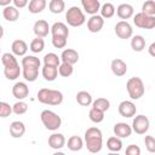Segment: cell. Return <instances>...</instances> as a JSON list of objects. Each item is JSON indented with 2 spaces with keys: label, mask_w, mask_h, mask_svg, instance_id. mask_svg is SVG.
Here are the masks:
<instances>
[{
  "label": "cell",
  "mask_w": 155,
  "mask_h": 155,
  "mask_svg": "<svg viewBox=\"0 0 155 155\" xmlns=\"http://www.w3.org/2000/svg\"><path fill=\"white\" fill-rule=\"evenodd\" d=\"M61 61L74 65L75 63L79 62V53L74 48H65V50H63V52L61 54Z\"/></svg>",
  "instance_id": "obj_19"
},
{
  "label": "cell",
  "mask_w": 155,
  "mask_h": 155,
  "mask_svg": "<svg viewBox=\"0 0 155 155\" xmlns=\"http://www.w3.org/2000/svg\"><path fill=\"white\" fill-rule=\"evenodd\" d=\"M81 6L84 11L88 15H97V12L101 8L99 0H81Z\"/></svg>",
  "instance_id": "obj_21"
},
{
  "label": "cell",
  "mask_w": 155,
  "mask_h": 155,
  "mask_svg": "<svg viewBox=\"0 0 155 155\" xmlns=\"http://www.w3.org/2000/svg\"><path fill=\"white\" fill-rule=\"evenodd\" d=\"M107 148H108L109 151L119 153L122 149V140H121V138H119L116 136L109 137L108 140H107Z\"/></svg>",
  "instance_id": "obj_28"
},
{
  "label": "cell",
  "mask_w": 155,
  "mask_h": 155,
  "mask_svg": "<svg viewBox=\"0 0 155 155\" xmlns=\"http://www.w3.org/2000/svg\"><path fill=\"white\" fill-rule=\"evenodd\" d=\"M0 105H1V102H0Z\"/></svg>",
  "instance_id": "obj_50"
},
{
  "label": "cell",
  "mask_w": 155,
  "mask_h": 155,
  "mask_svg": "<svg viewBox=\"0 0 155 155\" xmlns=\"http://www.w3.org/2000/svg\"><path fill=\"white\" fill-rule=\"evenodd\" d=\"M114 134L119 138H127L132 134V127L126 122H116L114 125Z\"/></svg>",
  "instance_id": "obj_13"
},
{
  "label": "cell",
  "mask_w": 155,
  "mask_h": 155,
  "mask_svg": "<svg viewBox=\"0 0 155 155\" xmlns=\"http://www.w3.org/2000/svg\"><path fill=\"white\" fill-rule=\"evenodd\" d=\"M28 110V104L24 101H18L12 105V113H15L16 115H23L25 114Z\"/></svg>",
  "instance_id": "obj_38"
},
{
  "label": "cell",
  "mask_w": 155,
  "mask_h": 155,
  "mask_svg": "<svg viewBox=\"0 0 155 155\" xmlns=\"http://www.w3.org/2000/svg\"><path fill=\"white\" fill-rule=\"evenodd\" d=\"M150 126V121L148 119V116L139 114L136 117H133L132 120V132H136L137 134H145L149 130Z\"/></svg>",
  "instance_id": "obj_7"
},
{
  "label": "cell",
  "mask_w": 155,
  "mask_h": 155,
  "mask_svg": "<svg viewBox=\"0 0 155 155\" xmlns=\"http://www.w3.org/2000/svg\"><path fill=\"white\" fill-rule=\"evenodd\" d=\"M99 11H101V16L103 18L109 19V18H111L115 15V6L111 2H105V4H103L101 6Z\"/></svg>",
  "instance_id": "obj_32"
},
{
  "label": "cell",
  "mask_w": 155,
  "mask_h": 155,
  "mask_svg": "<svg viewBox=\"0 0 155 155\" xmlns=\"http://www.w3.org/2000/svg\"><path fill=\"white\" fill-rule=\"evenodd\" d=\"M143 13L145 15H149V16H155V1L154 0H147L143 2L142 5V11Z\"/></svg>",
  "instance_id": "obj_39"
},
{
  "label": "cell",
  "mask_w": 155,
  "mask_h": 155,
  "mask_svg": "<svg viewBox=\"0 0 155 155\" xmlns=\"http://www.w3.org/2000/svg\"><path fill=\"white\" fill-rule=\"evenodd\" d=\"M68 38L64 36H52V45L56 48H64L67 46V40Z\"/></svg>",
  "instance_id": "obj_42"
},
{
  "label": "cell",
  "mask_w": 155,
  "mask_h": 155,
  "mask_svg": "<svg viewBox=\"0 0 155 155\" xmlns=\"http://www.w3.org/2000/svg\"><path fill=\"white\" fill-rule=\"evenodd\" d=\"M67 147L71 151H80L82 149V147H84V139L81 137H79V136H71L68 139Z\"/></svg>",
  "instance_id": "obj_27"
},
{
  "label": "cell",
  "mask_w": 155,
  "mask_h": 155,
  "mask_svg": "<svg viewBox=\"0 0 155 155\" xmlns=\"http://www.w3.org/2000/svg\"><path fill=\"white\" fill-rule=\"evenodd\" d=\"M57 69H58V75H61V76H63V78H69V76L73 74V71H74L73 65L69 64V63H65V62H62V63L58 65Z\"/></svg>",
  "instance_id": "obj_36"
},
{
  "label": "cell",
  "mask_w": 155,
  "mask_h": 155,
  "mask_svg": "<svg viewBox=\"0 0 155 155\" xmlns=\"http://www.w3.org/2000/svg\"><path fill=\"white\" fill-rule=\"evenodd\" d=\"M2 36H4V28H2V25L0 24V39H2Z\"/></svg>",
  "instance_id": "obj_49"
},
{
  "label": "cell",
  "mask_w": 155,
  "mask_h": 155,
  "mask_svg": "<svg viewBox=\"0 0 155 155\" xmlns=\"http://www.w3.org/2000/svg\"><path fill=\"white\" fill-rule=\"evenodd\" d=\"M40 119H41V122L45 126V128H47L50 131H57L62 125L61 116L58 114H56L54 111L48 110V109H45L41 111Z\"/></svg>",
  "instance_id": "obj_4"
},
{
  "label": "cell",
  "mask_w": 155,
  "mask_h": 155,
  "mask_svg": "<svg viewBox=\"0 0 155 155\" xmlns=\"http://www.w3.org/2000/svg\"><path fill=\"white\" fill-rule=\"evenodd\" d=\"M48 10L52 13H54V15L62 13L65 10V2H64V0H51L50 4H48Z\"/></svg>",
  "instance_id": "obj_31"
},
{
  "label": "cell",
  "mask_w": 155,
  "mask_h": 155,
  "mask_svg": "<svg viewBox=\"0 0 155 155\" xmlns=\"http://www.w3.org/2000/svg\"><path fill=\"white\" fill-rule=\"evenodd\" d=\"M1 63L4 64V67H8V65H13V64H17V58L13 53H10V52H6L1 56Z\"/></svg>",
  "instance_id": "obj_41"
},
{
  "label": "cell",
  "mask_w": 155,
  "mask_h": 155,
  "mask_svg": "<svg viewBox=\"0 0 155 155\" xmlns=\"http://www.w3.org/2000/svg\"><path fill=\"white\" fill-rule=\"evenodd\" d=\"M12 96L18 101H23L29 96V87L25 82L18 81L12 86Z\"/></svg>",
  "instance_id": "obj_10"
},
{
  "label": "cell",
  "mask_w": 155,
  "mask_h": 155,
  "mask_svg": "<svg viewBox=\"0 0 155 155\" xmlns=\"http://www.w3.org/2000/svg\"><path fill=\"white\" fill-rule=\"evenodd\" d=\"M44 64L58 68V65L61 64V57H58V54H56L53 52H48L44 56Z\"/></svg>",
  "instance_id": "obj_33"
},
{
  "label": "cell",
  "mask_w": 155,
  "mask_h": 155,
  "mask_svg": "<svg viewBox=\"0 0 155 155\" xmlns=\"http://www.w3.org/2000/svg\"><path fill=\"white\" fill-rule=\"evenodd\" d=\"M126 154L127 155H140V148L134 144H130L126 148Z\"/></svg>",
  "instance_id": "obj_45"
},
{
  "label": "cell",
  "mask_w": 155,
  "mask_h": 155,
  "mask_svg": "<svg viewBox=\"0 0 155 155\" xmlns=\"http://www.w3.org/2000/svg\"><path fill=\"white\" fill-rule=\"evenodd\" d=\"M12 2H13V6H16L17 8H23L28 6L29 0H12Z\"/></svg>",
  "instance_id": "obj_46"
},
{
  "label": "cell",
  "mask_w": 155,
  "mask_h": 155,
  "mask_svg": "<svg viewBox=\"0 0 155 155\" xmlns=\"http://www.w3.org/2000/svg\"><path fill=\"white\" fill-rule=\"evenodd\" d=\"M11 50H12V53L15 56H18V57H23L25 56L27 51H28V45L24 40L22 39H17L12 42L11 45Z\"/></svg>",
  "instance_id": "obj_20"
},
{
  "label": "cell",
  "mask_w": 155,
  "mask_h": 155,
  "mask_svg": "<svg viewBox=\"0 0 155 155\" xmlns=\"http://www.w3.org/2000/svg\"><path fill=\"white\" fill-rule=\"evenodd\" d=\"M0 52H1V48H0Z\"/></svg>",
  "instance_id": "obj_51"
},
{
  "label": "cell",
  "mask_w": 155,
  "mask_h": 155,
  "mask_svg": "<svg viewBox=\"0 0 155 155\" xmlns=\"http://www.w3.org/2000/svg\"><path fill=\"white\" fill-rule=\"evenodd\" d=\"M12 2V0H0V6H8Z\"/></svg>",
  "instance_id": "obj_48"
},
{
  "label": "cell",
  "mask_w": 155,
  "mask_h": 155,
  "mask_svg": "<svg viewBox=\"0 0 155 155\" xmlns=\"http://www.w3.org/2000/svg\"><path fill=\"white\" fill-rule=\"evenodd\" d=\"M2 16L7 22H16L19 18V10L16 6H5L2 10Z\"/></svg>",
  "instance_id": "obj_23"
},
{
  "label": "cell",
  "mask_w": 155,
  "mask_h": 155,
  "mask_svg": "<svg viewBox=\"0 0 155 155\" xmlns=\"http://www.w3.org/2000/svg\"><path fill=\"white\" fill-rule=\"evenodd\" d=\"M50 31L52 34V36H64L68 38L69 36V29L68 25L63 22H56L52 24V27H50Z\"/></svg>",
  "instance_id": "obj_18"
},
{
  "label": "cell",
  "mask_w": 155,
  "mask_h": 155,
  "mask_svg": "<svg viewBox=\"0 0 155 155\" xmlns=\"http://www.w3.org/2000/svg\"><path fill=\"white\" fill-rule=\"evenodd\" d=\"M115 12H116V15H117V17L120 18V19H122V21H127V19H130L131 17H133V15H134V8H133V6L131 5V4H120L119 6H117V8L115 10Z\"/></svg>",
  "instance_id": "obj_12"
},
{
  "label": "cell",
  "mask_w": 155,
  "mask_h": 155,
  "mask_svg": "<svg viewBox=\"0 0 155 155\" xmlns=\"http://www.w3.org/2000/svg\"><path fill=\"white\" fill-rule=\"evenodd\" d=\"M126 90H127L128 96L133 101H137V99L142 98L144 96V93H145L144 82L138 76H132V78H130L127 80V82H126Z\"/></svg>",
  "instance_id": "obj_3"
},
{
  "label": "cell",
  "mask_w": 155,
  "mask_h": 155,
  "mask_svg": "<svg viewBox=\"0 0 155 155\" xmlns=\"http://www.w3.org/2000/svg\"><path fill=\"white\" fill-rule=\"evenodd\" d=\"M85 145L90 153H99L103 147V134L98 127H90L85 131Z\"/></svg>",
  "instance_id": "obj_1"
},
{
  "label": "cell",
  "mask_w": 155,
  "mask_h": 155,
  "mask_svg": "<svg viewBox=\"0 0 155 155\" xmlns=\"http://www.w3.org/2000/svg\"><path fill=\"white\" fill-rule=\"evenodd\" d=\"M148 51H149V53H150V56H153V57H155V42H153L150 46H149V48H148Z\"/></svg>",
  "instance_id": "obj_47"
},
{
  "label": "cell",
  "mask_w": 155,
  "mask_h": 155,
  "mask_svg": "<svg viewBox=\"0 0 155 155\" xmlns=\"http://www.w3.org/2000/svg\"><path fill=\"white\" fill-rule=\"evenodd\" d=\"M133 23L140 29H153L155 28V16H149L143 12L133 15Z\"/></svg>",
  "instance_id": "obj_6"
},
{
  "label": "cell",
  "mask_w": 155,
  "mask_h": 155,
  "mask_svg": "<svg viewBox=\"0 0 155 155\" xmlns=\"http://www.w3.org/2000/svg\"><path fill=\"white\" fill-rule=\"evenodd\" d=\"M33 31L39 38H45L50 33V25L45 19H39L33 25Z\"/></svg>",
  "instance_id": "obj_15"
},
{
  "label": "cell",
  "mask_w": 155,
  "mask_h": 155,
  "mask_svg": "<svg viewBox=\"0 0 155 155\" xmlns=\"http://www.w3.org/2000/svg\"><path fill=\"white\" fill-rule=\"evenodd\" d=\"M47 6V1L46 0H30L28 2V10L30 13L36 15L42 12Z\"/></svg>",
  "instance_id": "obj_25"
},
{
  "label": "cell",
  "mask_w": 155,
  "mask_h": 155,
  "mask_svg": "<svg viewBox=\"0 0 155 155\" xmlns=\"http://www.w3.org/2000/svg\"><path fill=\"white\" fill-rule=\"evenodd\" d=\"M41 74H42V78L46 80V81H54L58 76V69L57 67H52V65H45L42 67V70H41Z\"/></svg>",
  "instance_id": "obj_26"
},
{
  "label": "cell",
  "mask_w": 155,
  "mask_h": 155,
  "mask_svg": "<svg viewBox=\"0 0 155 155\" xmlns=\"http://www.w3.org/2000/svg\"><path fill=\"white\" fill-rule=\"evenodd\" d=\"M65 137L64 134L62 133H52L50 137H48V147L54 149V150H58V149H62L64 145H65Z\"/></svg>",
  "instance_id": "obj_17"
},
{
  "label": "cell",
  "mask_w": 155,
  "mask_h": 155,
  "mask_svg": "<svg viewBox=\"0 0 155 155\" xmlns=\"http://www.w3.org/2000/svg\"><path fill=\"white\" fill-rule=\"evenodd\" d=\"M25 133V125L22 121H12L10 125V134L12 138H21Z\"/></svg>",
  "instance_id": "obj_22"
},
{
  "label": "cell",
  "mask_w": 155,
  "mask_h": 155,
  "mask_svg": "<svg viewBox=\"0 0 155 155\" xmlns=\"http://www.w3.org/2000/svg\"><path fill=\"white\" fill-rule=\"evenodd\" d=\"M36 98L40 103L46 104V105H59L63 102V93L58 90H52V88H40L38 91Z\"/></svg>",
  "instance_id": "obj_2"
},
{
  "label": "cell",
  "mask_w": 155,
  "mask_h": 155,
  "mask_svg": "<svg viewBox=\"0 0 155 155\" xmlns=\"http://www.w3.org/2000/svg\"><path fill=\"white\" fill-rule=\"evenodd\" d=\"M92 107L96 108V109H98V110H101V111H104L105 113L110 108V102L107 98L101 97V98H97V99L92 101Z\"/></svg>",
  "instance_id": "obj_35"
},
{
  "label": "cell",
  "mask_w": 155,
  "mask_h": 155,
  "mask_svg": "<svg viewBox=\"0 0 155 155\" xmlns=\"http://www.w3.org/2000/svg\"><path fill=\"white\" fill-rule=\"evenodd\" d=\"M144 144L149 153H155V138L153 136H145Z\"/></svg>",
  "instance_id": "obj_44"
},
{
  "label": "cell",
  "mask_w": 155,
  "mask_h": 155,
  "mask_svg": "<svg viewBox=\"0 0 155 155\" xmlns=\"http://www.w3.org/2000/svg\"><path fill=\"white\" fill-rule=\"evenodd\" d=\"M12 113V107L6 103V102H1V105H0V117L5 119L7 116H10Z\"/></svg>",
  "instance_id": "obj_43"
},
{
  "label": "cell",
  "mask_w": 155,
  "mask_h": 155,
  "mask_svg": "<svg viewBox=\"0 0 155 155\" xmlns=\"http://www.w3.org/2000/svg\"><path fill=\"white\" fill-rule=\"evenodd\" d=\"M21 64L22 65H34V67H39L40 68L41 61L36 56H23Z\"/></svg>",
  "instance_id": "obj_40"
},
{
  "label": "cell",
  "mask_w": 155,
  "mask_h": 155,
  "mask_svg": "<svg viewBox=\"0 0 155 155\" xmlns=\"http://www.w3.org/2000/svg\"><path fill=\"white\" fill-rule=\"evenodd\" d=\"M92 96L90 92L87 91H79L76 93V102L81 105V107H88L92 104Z\"/></svg>",
  "instance_id": "obj_30"
},
{
  "label": "cell",
  "mask_w": 155,
  "mask_h": 155,
  "mask_svg": "<svg viewBox=\"0 0 155 155\" xmlns=\"http://www.w3.org/2000/svg\"><path fill=\"white\" fill-rule=\"evenodd\" d=\"M115 34L117 38L120 39H130L133 35V29L132 25L127 22V21H120L115 24L114 27Z\"/></svg>",
  "instance_id": "obj_8"
},
{
  "label": "cell",
  "mask_w": 155,
  "mask_h": 155,
  "mask_svg": "<svg viewBox=\"0 0 155 155\" xmlns=\"http://www.w3.org/2000/svg\"><path fill=\"white\" fill-rule=\"evenodd\" d=\"M88 117H90V120L92 122L99 124V122H102L104 120V111H101V110H98V109L92 107L90 109V111H88Z\"/></svg>",
  "instance_id": "obj_37"
},
{
  "label": "cell",
  "mask_w": 155,
  "mask_h": 155,
  "mask_svg": "<svg viewBox=\"0 0 155 155\" xmlns=\"http://www.w3.org/2000/svg\"><path fill=\"white\" fill-rule=\"evenodd\" d=\"M22 74V68H19V64H13L8 67H4V75L7 80H16Z\"/></svg>",
  "instance_id": "obj_24"
},
{
  "label": "cell",
  "mask_w": 155,
  "mask_h": 155,
  "mask_svg": "<svg viewBox=\"0 0 155 155\" xmlns=\"http://www.w3.org/2000/svg\"><path fill=\"white\" fill-rule=\"evenodd\" d=\"M22 75L25 81L34 82L39 76V67L34 65H22Z\"/></svg>",
  "instance_id": "obj_16"
},
{
  "label": "cell",
  "mask_w": 155,
  "mask_h": 155,
  "mask_svg": "<svg viewBox=\"0 0 155 155\" xmlns=\"http://www.w3.org/2000/svg\"><path fill=\"white\" fill-rule=\"evenodd\" d=\"M29 47H30L29 50H30L33 53H40V52H42V50L45 48V41H44L42 38L36 36L35 39L31 40Z\"/></svg>",
  "instance_id": "obj_34"
},
{
  "label": "cell",
  "mask_w": 155,
  "mask_h": 155,
  "mask_svg": "<svg viewBox=\"0 0 155 155\" xmlns=\"http://www.w3.org/2000/svg\"><path fill=\"white\" fill-rule=\"evenodd\" d=\"M117 110H119V114L122 117H133L137 113L136 104L132 101H122L119 104Z\"/></svg>",
  "instance_id": "obj_9"
},
{
  "label": "cell",
  "mask_w": 155,
  "mask_h": 155,
  "mask_svg": "<svg viewBox=\"0 0 155 155\" xmlns=\"http://www.w3.org/2000/svg\"><path fill=\"white\" fill-rule=\"evenodd\" d=\"M131 47L134 52H142L145 48V39L142 35L131 36Z\"/></svg>",
  "instance_id": "obj_29"
},
{
  "label": "cell",
  "mask_w": 155,
  "mask_h": 155,
  "mask_svg": "<svg viewBox=\"0 0 155 155\" xmlns=\"http://www.w3.org/2000/svg\"><path fill=\"white\" fill-rule=\"evenodd\" d=\"M110 69L115 76H124L127 73V64L120 58H115L110 63Z\"/></svg>",
  "instance_id": "obj_14"
},
{
  "label": "cell",
  "mask_w": 155,
  "mask_h": 155,
  "mask_svg": "<svg viewBox=\"0 0 155 155\" xmlns=\"http://www.w3.org/2000/svg\"><path fill=\"white\" fill-rule=\"evenodd\" d=\"M104 27V18L101 15H92L87 21V29L91 33H98Z\"/></svg>",
  "instance_id": "obj_11"
},
{
  "label": "cell",
  "mask_w": 155,
  "mask_h": 155,
  "mask_svg": "<svg viewBox=\"0 0 155 155\" xmlns=\"http://www.w3.org/2000/svg\"><path fill=\"white\" fill-rule=\"evenodd\" d=\"M65 21L70 27L78 28V27H81L82 24H85L86 17H85L84 11L80 7L71 6L68 8V11L65 13Z\"/></svg>",
  "instance_id": "obj_5"
}]
</instances>
